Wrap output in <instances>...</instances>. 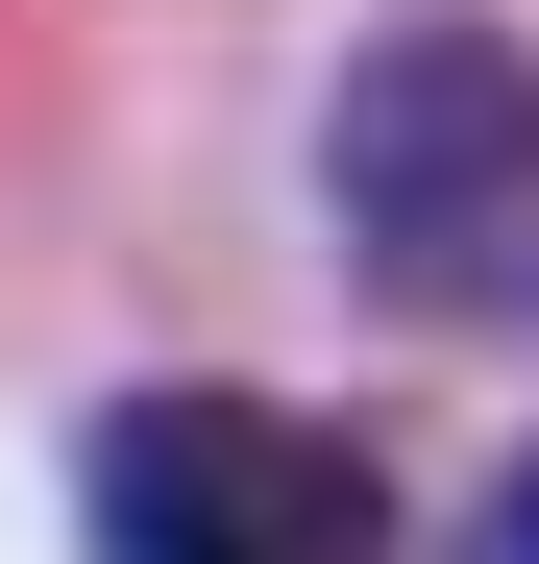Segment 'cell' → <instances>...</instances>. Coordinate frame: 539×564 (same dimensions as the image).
<instances>
[{
    "label": "cell",
    "mask_w": 539,
    "mask_h": 564,
    "mask_svg": "<svg viewBox=\"0 0 539 564\" xmlns=\"http://www.w3.org/2000/svg\"><path fill=\"white\" fill-rule=\"evenodd\" d=\"M99 564H393V466L295 393H123L74 466Z\"/></svg>",
    "instance_id": "7a4b0ae2"
},
{
    "label": "cell",
    "mask_w": 539,
    "mask_h": 564,
    "mask_svg": "<svg viewBox=\"0 0 539 564\" xmlns=\"http://www.w3.org/2000/svg\"><path fill=\"white\" fill-rule=\"evenodd\" d=\"M319 221L417 344H539V50L515 25H369L319 123Z\"/></svg>",
    "instance_id": "6da1fadb"
},
{
    "label": "cell",
    "mask_w": 539,
    "mask_h": 564,
    "mask_svg": "<svg viewBox=\"0 0 539 564\" xmlns=\"http://www.w3.org/2000/svg\"><path fill=\"white\" fill-rule=\"evenodd\" d=\"M466 564H539V442L491 466V516H466Z\"/></svg>",
    "instance_id": "3957f363"
}]
</instances>
